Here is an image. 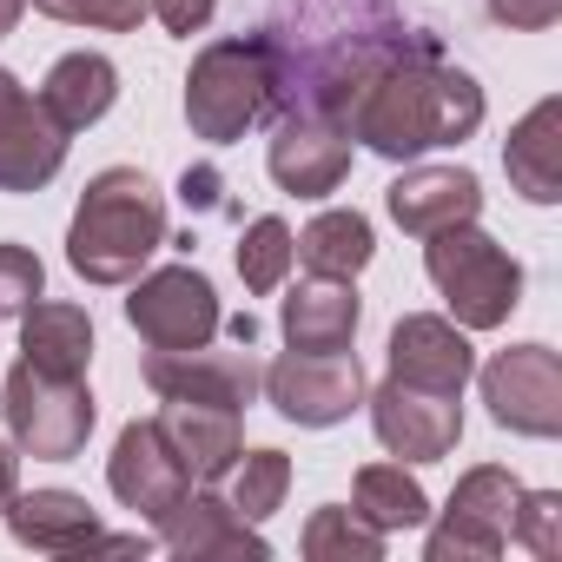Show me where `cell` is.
<instances>
[{
    "label": "cell",
    "instance_id": "cell-1",
    "mask_svg": "<svg viewBox=\"0 0 562 562\" xmlns=\"http://www.w3.org/2000/svg\"><path fill=\"white\" fill-rule=\"evenodd\" d=\"M338 126L364 139L378 159L411 166L437 146H463L483 126V87L443 60L437 34H411L345 93Z\"/></svg>",
    "mask_w": 562,
    "mask_h": 562
},
{
    "label": "cell",
    "instance_id": "cell-2",
    "mask_svg": "<svg viewBox=\"0 0 562 562\" xmlns=\"http://www.w3.org/2000/svg\"><path fill=\"white\" fill-rule=\"evenodd\" d=\"M159 245H166V192L139 166L93 172L67 225V265L87 285H133Z\"/></svg>",
    "mask_w": 562,
    "mask_h": 562
},
{
    "label": "cell",
    "instance_id": "cell-3",
    "mask_svg": "<svg viewBox=\"0 0 562 562\" xmlns=\"http://www.w3.org/2000/svg\"><path fill=\"white\" fill-rule=\"evenodd\" d=\"M278 100H285V54H278L271 27L265 34H225V41L199 47L192 74H186V126L205 146L245 139L258 120L278 113Z\"/></svg>",
    "mask_w": 562,
    "mask_h": 562
},
{
    "label": "cell",
    "instance_id": "cell-4",
    "mask_svg": "<svg viewBox=\"0 0 562 562\" xmlns=\"http://www.w3.org/2000/svg\"><path fill=\"white\" fill-rule=\"evenodd\" d=\"M424 271H430V285L443 292V305L463 331H496L522 305V265L476 218L430 232L424 238Z\"/></svg>",
    "mask_w": 562,
    "mask_h": 562
},
{
    "label": "cell",
    "instance_id": "cell-5",
    "mask_svg": "<svg viewBox=\"0 0 562 562\" xmlns=\"http://www.w3.org/2000/svg\"><path fill=\"white\" fill-rule=\"evenodd\" d=\"M0 417H8V443L41 463H74L93 437V391L87 378H54L41 364H14L0 384Z\"/></svg>",
    "mask_w": 562,
    "mask_h": 562
},
{
    "label": "cell",
    "instance_id": "cell-6",
    "mask_svg": "<svg viewBox=\"0 0 562 562\" xmlns=\"http://www.w3.org/2000/svg\"><path fill=\"white\" fill-rule=\"evenodd\" d=\"M516 509H522V483L503 463H476L457 476L437 529L424 536L430 562H496L516 542Z\"/></svg>",
    "mask_w": 562,
    "mask_h": 562
},
{
    "label": "cell",
    "instance_id": "cell-7",
    "mask_svg": "<svg viewBox=\"0 0 562 562\" xmlns=\"http://www.w3.org/2000/svg\"><path fill=\"white\" fill-rule=\"evenodd\" d=\"M258 391L271 397V411L285 424L331 430L364 404V364H358V351H285L265 364Z\"/></svg>",
    "mask_w": 562,
    "mask_h": 562
},
{
    "label": "cell",
    "instance_id": "cell-8",
    "mask_svg": "<svg viewBox=\"0 0 562 562\" xmlns=\"http://www.w3.org/2000/svg\"><path fill=\"white\" fill-rule=\"evenodd\" d=\"M218 292L212 278L192 271V265H159L146 278H133V299H126V325L153 345V351H192V345H212L218 338Z\"/></svg>",
    "mask_w": 562,
    "mask_h": 562
},
{
    "label": "cell",
    "instance_id": "cell-9",
    "mask_svg": "<svg viewBox=\"0 0 562 562\" xmlns=\"http://www.w3.org/2000/svg\"><path fill=\"white\" fill-rule=\"evenodd\" d=\"M483 404L496 417V430L516 437H562V358L549 345H509L496 351L483 371Z\"/></svg>",
    "mask_w": 562,
    "mask_h": 562
},
{
    "label": "cell",
    "instance_id": "cell-10",
    "mask_svg": "<svg viewBox=\"0 0 562 562\" xmlns=\"http://www.w3.org/2000/svg\"><path fill=\"white\" fill-rule=\"evenodd\" d=\"M265 172L278 179V192L292 199H325L345 186L351 172V133L331 126L325 113H271V139H265Z\"/></svg>",
    "mask_w": 562,
    "mask_h": 562
},
{
    "label": "cell",
    "instance_id": "cell-11",
    "mask_svg": "<svg viewBox=\"0 0 562 562\" xmlns=\"http://www.w3.org/2000/svg\"><path fill=\"white\" fill-rule=\"evenodd\" d=\"M364 404H371L378 443H384L391 457H404V463H437V457H450L457 437H463V397H443V391L384 378Z\"/></svg>",
    "mask_w": 562,
    "mask_h": 562
},
{
    "label": "cell",
    "instance_id": "cell-12",
    "mask_svg": "<svg viewBox=\"0 0 562 562\" xmlns=\"http://www.w3.org/2000/svg\"><path fill=\"white\" fill-rule=\"evenodd\" d=\"M139 378H146L159 397H192V404L245 411V404H258L265 364H258V351H251V345H232V351L192 345V351H146Z\"/></svg>",
    "mask_w": 562,
    "mask_h": 562
},
{
    "label": "cell",
    "instance_id": "cell-13",
    "mask_svg": "<svg viewBox=\"0 0 562 562\" xmlns=\"http://www.w3.org/2000/svg\"><path fill=\"white\" fill-rule=\"evenodd\" d=\"M67 166V133L47 120L41 93H27L0 67V192H41Z\"/></svg>",
    "mask_w": 562,
    "mask_h": 562
},
{
    "label": "cell",
    "instance_id": "cell-14",
    "mask_svg": "<svg viewBox=\"0 0 562 562\" xmlns=\"http://www.w3.org/2000/svg\"><path fill=\"white\" fill-rule=\"evenodd\" d=\"M106 483H113V496L139 516V522H166L172 509H179V496L192 490V476L179 470V457L166 450V437H159V424L153 417H133L126 430H120V443H113V457H106Z\"/></svg>",
    "mask_w": 562,
    "mask_h": 562
},
{
    "label": "cell",
    "instance_id": "cell-15",
    "mask_svg": "<svg viewBox=\"0 0 562 562\" xmlns=\"http://www.w3.org/2000/svg\"><path fill=\"white\" fill-rule=\"evenodd\" d=\"M384 358H391V378L443 391V397H463V384L476 378V351H470L463 325L437 318V312H404L391 325V351Z\"/></svg>",
    "mask_w": 562,
    "mask_h": 562
},
{
    "label": "cell",
    "instance_id": "cell-16",
    "mask_svg": "<svg viewBox=\"0 0 562 562\" xmlns=\"http://www.w3.org/2000/svg\"><path fill=\"white\" fill-rule=\"evenodd\" d=\"M159 549H172V555H186V562H225V555H251V562H265L271 555V542L258 536V522H245L225 496H212V490H186L179 496V509L159 522Z\"/></svg>",
    "mask_w": 562,
    "mask_h": 562
},
{
    "label": "cell",
    "instance_id": "cell-17",
    "mask_svg": "<svg viewBox=\"0 0 562 562\" xmlns=\"http://www.w3.org/2000/svg\"><path fill=\"white\" fill-rule=\"evenodd\" d=\"M166 450L179 457V470L192 483H225V470L238 463L245 450V430H238V411L225 404H192V397H166V411L153 417Z\"/></svg>",
    "mask_w": 562,
    "mask_h": 562
},
{
    "label": "cell",
    "instance_id": "cell-18",
    "mask_svg": "<svg viewBox=\"0 0 562 562\" xmlns=\"http://www.w3.org/2000/svg\"><path fill=\"white\" fill-rule=\"evenodd\" d=\"M364 325V299L351 278H299L278 305V331L292 351H351Z\"/></svg>",
    "mask_w": 562,
    "mask_h": 562
},
{
    "label": "cell",
    "instance_id": "cell-19",
    "mask_svg": "<svg viewBox=\"0 0 562 562\" xmlns=\"http://www.w3.org/2000/svg\"><path fill=\"white\" fill-rule=\"evenodd\" d=\"M391 218L411 238H430L443 225H463L483 212V179L470 166H404V179L391 186Z\"/></svg>",
    "mask_w": 562,
    "mask_h": 562
},
{
    "label": "cell",
    "instance_id": "cell-20",
    "mask_svg": "<svg viewBox=\"0 0 562 562\" xmlns=\"http://www.w3.org/2000/svg\"><path fill=\"white\" fill-rule=\"evenodd\" d=\"M0 516H8V536L21 549H41V555H87V542L100 536L93 503L74 490H27V496L14 490Z\"/></svg>",
    "mask_w": 562,
    "mask_h": 562
},
{
    "label": "cell",
    "instance_id": "cell-21",
    "mask_svg": "<svg viewBox=\"0 0 562 562\" xmlns=\"http://www.w3.org/2000/svg\"><path fill=\"white\" fill-rule=\"evenodd\" d=\"M113 100H120V67L106 60V54H60L54 67H47V80H41V106H47V120L74 139V133H87V126H100L106 113H113Z\"/></svg>",
    "mask_w": 562,
    "mask_h": 562
},
{
    "label": "cell",
    "instance_id": "cell-22",
    "mask_svg": "<svg viewBox=\"0 0 562 562\" xmlns=\"http://www.w3.org/2000/svg\"><path fill=\"white\" fill-rule=\"evenodd\" d=\"M503 166H509V186L529 199V205H555L562 199V100H536L509 146H503Z\"/></svg>",
    "mask_w": 562,
    "mask_h": 562
},
{
    "label": "cell",
    "instance_id": "cell-23",
    "mask_svg": "<svg viewBox=\"0 0 562 562\" xmlns=\"http://www.w3.org/2000/svg\"><path fill=\"white\" fill-rule=\"evenodd\" d=\"M21 358L54 371V378H87L93 364V318L87 305H67V299H34L21 312Z\"/></svg>",
    "mask_w": 562,
    "mask_h": 562
},
{
    "label": "cell",
    "instance_id": "cell-24",
    "mask_svg": "<svg viewBox=\"0 0 562 562\" xmlns=\"http://www.w3.org/2000/svg\"><path fill=\"white\" fill-rule=\"evenodd\" d=\"M371 258H378V232L351 205L318 212L305 232H292V265H305L312 278H358Z\"/></svg>",
    "mask_w": 562,
    "mask_h": 562
},
{
    "label": "cell",
    "instance_id": "cell-25",
    "mask_svg": "<svg viewBox=\"0 0 562 562\" xmlns=\"http://www.w3.org/2000/svg\"><path fill=\"white\" fill-rule=\"evenodd\" d=\"M351 509H358L371 529H384V536L430 522V496H424V483H417L404 463H364V470H358V490H351Z\"/></svg>",
    "mask_w": 562,
    "mask_h": 562
},
{
    "label": "cell",
    "instance_id": "cell-26",
    "mask_svg": "<svg viewBox=\"0 0 562 562\" xmlns=\"http://www.w3.org/2000/svg\"><path fill=\"white\" fill-rule=\"evenodd\" d=\"M225 503L245 516V522H265L271 509H285V490H292V457L285 450H238V463L225 470Z\"/></svg>",
    "mask_w": 562,
    "mask_h": 562
},
{
    "label": "cell",
    "instance_id": "cell-27",
    "mask_svg": "<svg viewBox=\"0 0 562 562\" xmlns=\"http://www.w3.org/2000/svg\"><path fill=\"white\" fill-rule=\"evenodd\" d=\"M305 555L312 562H384V529H371L345 503H325L305 522Z\"/></svg>",
    "mask_w": 562,
    "mask_h": 562
},
{
    "label": "cell",
    "instance_id": "cell-28",
    "mask_svg": "<svg viewBox=\"0 0 562 562\" xmlns=\"http://www.w3.org/2000/svg\"><path fill=\"white\" fill-rule=\"evenodd\" d=\"M238 278H245V292H258V299L292 278V225L278 218V212H265V218L245 225V238H238Z\"/></svg>",
    "mask_w": 562,
    "mask_h": 562
},
{
    "label": "cell",
    "instance_id": "cell-29",
    "mask_svg": "<svg viewBox=\"0 0 562 562\" xmlns=\"http://www.w3.org/2000/svg\"><path fill=\"white\" fill-rule=\"evenodd\" d=\"M47 21L67 27H100V34H139L146 21V0H34Z\"/></svg>",
    "mask_w": 562,
    "mask_h": 562
},
{
    "label": "cell",
    "instance_id": "cell-30",
    "mask_svg": "<svg viewBox=\"0 0 562 562\" xmlns=\"http://www.w3.org/2000/svg\"><path fill=\"white\" fill-rule=\"evenodd\" d=\"M47 292V265L27 245H0V318H21Z\"/></svg>",
    "mask_w": 562,
    "mask_h": 562
},
{
    "label": "cell",
    "instance_id": "cell-31",
    "mask_svg": "<svg viewBox=\"0 0 562 562\" xmlns=\"http://www.w3.org/2000/svg\"><path fill=\"white\" fill-rule=\"evenodd\" d=\"M555 529H562V496H555V490H522L516 542H529V549L549 562V555H555Z\"/></svg>",
    "mask_w": 562,
    "mask_h": 562
},
{
    "label": "cell",
    "instance_id": "cell-32",
    "mask_svg": "<svg viewBox=\"0 0 562 562\" xmlns=\"http://www.w3.org/2000/svg\"><path fill=\"white\" fill-rule=\"evenodd\" d=\"M146 14L166 27V34H179V41H192V34H205L212 27V14H218V0H146Z\"/></svg>",
    "mask_w": 562,
    "mask_h": 562
},
{
    "label": "cell",
    "instance_id": "cell-33",
    "mask_svg": "<svg viewBox=\"0 0 562 562\" xmlns=\"http://www.w3.org/2000/svg\"><path fill=\"white\" fill-rule=\"evenodd\" d=\"M490 21L516 27V34H542L562 21V0H490Z\"/></svg>",
    "mask_w": 562,
    "mask_h": 562
},
{
    "label": "cell",
    "instance_id": "cell-34",
    "mask_svg": "<svg viewBox=\"0 0 562 562\" xmlns=\"http://www.w3.org/2000/svg\"><path fill=\"white\" fill-rule=\"evenodd\" d=\"M179 192H186V205L212 212V205H218V172H212V166H192V172L179 179Z\"/></svg>",
    "mask_w": 562,
    "mask_h": 562
},
{
    "label": "cell",
    "instance_id": "cell-35",
    "mask_svg": "<svg viewBox=\"0 0 562 562\" xmlns=\"http://www.w3.org/2000/svg\"><path fill=\"white\" fill-rule=\"evenodd\" d=\"M14 490H21V450L0 437V509H8V496H14Z\"/></svg>",
    "mask_w": 562,
    "mask_h": 562
},
{
    "label": "cell",
    "instance_id": "cell-36",
    "mask_svg": "<svg viewBox=\"0 0 562 562\" xmlns=\"http://www.w3.org/2000/svg\"><path fill=\"white\" fill-rule=\"evenodd\" d=\"M218 331H232V345H258V318L238 312V318H218Z\"/></svg>",
    "mask_w": 562,
    "mask_h": 562
},
{
    "label": "cell",
    "instance_id": "cell-37",
    "mask_svg": "<svg viewBox=\"0 0 562 562\" xmlns=\"http://www.w3.org/2000/svg\"><path fill=\"white\" fill-rule=\"evenodd\" d=\"M21 14H27V0H0V41L21 27Z\"/></svg>",
    "mask_w": 562,
    "mask_h": 562
}]
</instances>
